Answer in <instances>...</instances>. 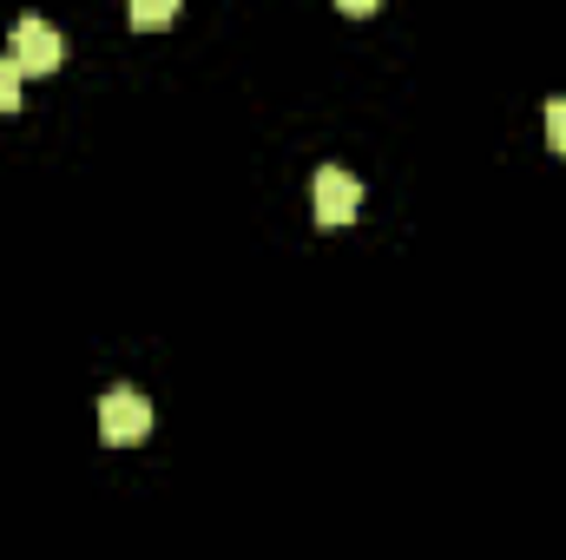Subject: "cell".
Listing matches in <instances>:
<instances>
[{"instance_id":"6da1fadb","label":"cell","mask_w":566,"mask_h":560,"mask_svg":"<svg viewBox=\"0 0 566 560\" xmlns=\"http://www.w3.org/2000/svg\"><path fill=\"white\" fill-rule=\"evenodd\" d=\"M60 53H66V46H60V33H53L40 13H20V20L7 27V60L20 66V80H27V73H53Z\"/></svg>"},{"instance_id":"7a4b0ae2","label":"cell","mask_w":566,"mask_h":560,"mask_svg":"<svg viewBox=\"0 0 566 560\" xmlns=\"http://www.w3.org/2000/svg\"><path fill=\"white\" fill-rule=\"evenodd\" d=\"M151 435V403L139 390H106L99 396V442L126 448V442H145Z\"/></svg>"},{"instance_id":"3957f363","label":"cell","mask_w":566,"mask_h":560,"mask_svg":"<svg viewBox=\"0 0 566 560\" xmlns=\"http://www.w3.org/2000/svg\"><path fill=\"white\" fill-rule=\"evenodd\" d=\"M310 198H316V225H349L356 218V205H363V185H356V172H343V165H323L316 172V185H310Z\"/></svg>"},{"instance_id":"277c9868","label":"cell","mask_w":566,"mask_h":560,"mask_svg":"<svg viewBox=\"0 0 566 560\" xmlns=\"http://www.w3.org/2000/svg\"><path fill=\"white\" fill-rule=\"evenodd\" d=\"M171 20H178V0H139L133 7V27H145V33L151 27H171Z\"/></svg>"},{"instance_id":"5b68a950","label":"cell","mask_w":566,"mask_h":560,"mask_svg":"<svg viewBox=\"0 0 566 560\" xmlns=\"http://www.w3.org/2000/svg\"><path fill=\"white\" fill-rule=\"evenodd\" d=\"M0 113H20V66L0 53Z\"/></svg>"},{"instance_id":"8992f818","label":"cell","mask_w":566,"mask_h":560,"mask_svg":"<svg viewBox=\"0 0 566 560\" xmlns=\"http://www.w3.org/2000/svg\"><path fill=\"white\" fill-rule=\"evenodd\" d=\"M547 139H554V152L566 158V93L560 100H547Z\"/></svg>"}]
</instances>
